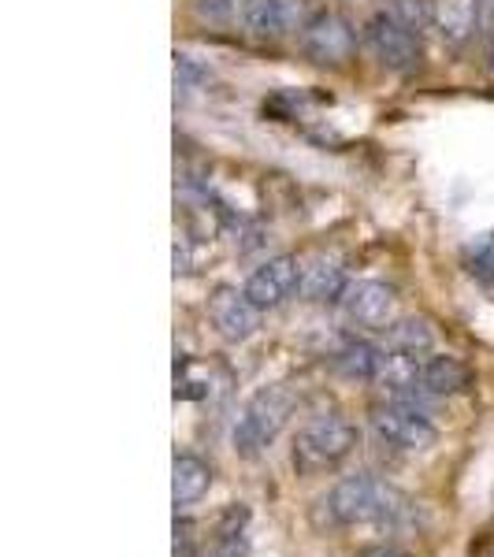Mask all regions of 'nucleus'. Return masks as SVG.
<instances>
[{
    "instance_id": "obj_1",
    "label": "nucleus",
    "mask_w": 494,
    "mask_h": 557,
    "mask_svg": "<svg viewBox=\"0 0 494 557\" xmlns=\"http://www.w3.org/2000/svg\"><path fill=\"white\" fill-rule=\"evenodd\" d=\"M409 517V502L402 494L379 483L376 476H346L316 502V520L327 528H353V524H398Z\"/></svg>"
},
{
    "instance_id": "obj_2",
    "label": "nucleus",
    "mask_w": 494,
    "mask_h": 557,
    "mask_svg": "<svg viewBox=\"0 0 494 557\" xmlns=\"http://www.w3.org/2000/svg\"><path fill=\"white\" fill-rule=\"evenodd\" d=\"M294 405H298V398L286 383L260 387L246 402V409L238 413V420H234V450H238V457L253 461V457L264 454L279 439V431L286 428Z\"/></svg>"
},
{
    "instance_id": "obj_3",
    "label": "nucleus",
    "mask_w": 494,
    "mask_h": 557,
    "mask_svg": "<svg viewBox=\"0 0 494 557\" xmlns=\"http://www.w3.org/2000/svg\"><path fill=\"white\" fill-rule=\"evenodd\" d=\"M353 446H357V428L346 416H312L309 424L298 431V439H294V468L305 472V476L327 472V468L342 465L353 454Z\"/></svg>"
},
{
    "instance_id": "obj_4",
    "label": "nucleus",
    "mask_w": 494,
    "mask_h": 557,
    "mask_svg": "<svg viewBox=\"0 0 494 557\" xmlns=\"http://www.w3.org/2000/svg\"><path fill=\"white\" fill-rule=\"evenodd\" d=\"M372 428L387 446L402 450V454H424L439 442V431L431 424L428 416L420 409H409V405L387 402L372 409Z\"/></svg>"
},
{
    "instance_id": "obj_5",
    "label": "nucleus",
    "mask_w": 494,
    "mask_h": 557,
    "mask_svg": "<svg viewBox=\"0 0 494 557\" xmlns=\"http://www.w3.org/2000/svg\"><path fill=\"white\" fill-rule=\"evenodd\" d=\"M364 41L368 49L376 52V60L387 71H413L416 60H420V41H416V30L405 26L394 12H376L368 23H364Z\"/></svg>"
},
{
    "instance_id": "obj_6",
    "label": "nucleus",
    "mask_w": 494,
    "mask_h": 557,
    "mask_svg": "<svg viewBox=\"0 0 494 557\" xmlns=\"http://www.w3.org/2000/svg\"><path fill=\"white\" fill-rule=\"evenodd\" d=\"M301 52L316 64H342L353 52V26L338 12H312L298 30Z\"/></svg>"
},
{
    "instance_id": "obj_7",
    "label": "nucleus",
    "mask_w": 494,
    "mask_h": 557,
    "mask_svg": "<svg viewBox=\"0 0 494 557\" xmlns=\"http://www.w3.org/2000/svg\"><path fill=\"white\" fill-rule=\"evenodd\" d=\"M208 320L220 331V338H227V342H246V338L257 335L260 309L249 301L246 290L220 286V290L208 298Z\"/></svg>"
},
{
    "instance_id": "obj_8",
    "label": "nucleus",
    "mask_w": 494,
    "mask_h": 557,
    "mask_svg": "<svg viewBox=\"0 0 494 557\" xmlns=\"http://www.w3.org/2000/svg\"><path fill=\"white\" fill-rule=\"evenodd\" d=\"M298 283H301L298 257H272V260H264L257 272L249 275L242 290H246L249 301L264 312V309H279V305H283V301L298 290Z\"/></svg>"
},
{
    "instance_id": "obj_9",
    "label": "nucleus",
    "mask_w": 494,
    "mask_h": 557,
    "mask_svg": "<svg viewBox=\"0 0 494 557\" xmlns=\"http://www.w3.org/2000/svg\"><path fill=\"white\" fill-rule=\"evenodd\" d=\"M309 19L305 12V0H249L246 15H242V26H246L253 38H286L301 30Z\"/></svg>"
},
{
    "instance_id": "obj_10",
    "label": "nucleus",
    "mask_w": 494,
    "mask_h": 557,
    "mask_svg": "<svg viewBox=\"0 0 494 557\" xmlns=\"http://www.w3.org/2000/svg\"><path fill=\"white\" fill-rule=\"evenodd\" d=\"M342 312L346 320L357 327H383L390 324V312H394V290L376 279H357V283L346 286L342 294Z\"/></svg>"
},
{
    "instance_id": "obj_11",
    "label": "nucleus",
    "mask_w": 494,
    "mask_h": 557,
    "mask_svg": "<svg viewBox=\"0 0 494 557\" xmlns=\"http://www.w3.org/2000/svg\"><path fill=\"white\" fill-rule=\"evenodd\" d=\"M483 0H435V19L431 26L439 30L446 45H465L480 30Z\"/></svg>"
},
{
    "instance_id": "obj_12",
    "label": "nucleus",
    "mask_w": 494,
    "mask_h": 557,
    "mask_svg": "<svg viewBox=\"0 0 494 557\" xmlns=\"http://www.w3.org/2000/svg\"><path fill=\"white\" fill-rule=\"evenodd\" d=\"M346 286H350V279H346V272H342V264H338L335 257H312L309 264H301V298L305 301H342V294H346Z\"/></svg>"
},
{
    "instance_id": "obj_13",
    "label": "nucleus",
    "mask_w": 494,
    "mask_h": 557,
    "mask_svg": "<svg viewBox=\"0 0 494 557\" xmlns=\"http://www.w3.org/2000/svg\"><path fill=\"white\" fill-rule=\"evenodd\" d=\"M212 487V468L194 454H179L171 465V502L175 506H194Z\"/></svg>"
},
{
    "instance_id": "obj_14",
    "label": "nucleus",
    "mask_w": 494,
    "mask_h": 557,
    "mask_svg": "<svg viewBox=\"0 0 494 557\" xmlns=\"http://www.w3.org/2000/svg\"><path fill=\"white\" fill-rule=\"evenodd\" d=\"M468 368L457 357H424L420 361V379L416 387L431 394V398H450V394H461L468 387Z\"/></svg>"
},
{
    "instance_id": "obj_15",
    "label": "nucleus",
    "mask_w": 494,
    "mask_h": 557,
    "mask_svg": "<svg viewBox=\"0 0 494 557\" xmlns=\"http://www.w3.org/2000/svg\"><path fill=\"white\" fill-rule=\"evenodd\" d=\"M431 346H435V331H431L428 320H420V316H402V320L387 324V350L409 353V357H424Z\"/></svg>"
},
{
    "instance_id": "obj_16",
    "label": "nucleus",
    "mask_w": 494,
    "mask_h": 557,
    "mask_svg": "<svg viewBox=\"0 0 494 557\" xmlns=\"http://www.w3.org/2000/svg\"><path fill=\"white\" fill-rule=\"evenodd\" d=\"M383 357H387V350H379L372 342H350L346 350H338L335 368L346 379H372V383H376Z\"/></svg>"
},
{
    "instance_id": "obj_17",
    "label": "nucleus",
    "mask_w": 494,
    "mask_h": 557,
    "mask_svg": "<svg viewBox=\"0 0 494 557\" xmlns=\"http://www.w3.org/2000/svg\"><path fill=\"white\" fill-rule=\"evenodd\" d=\"M249 8V0H194V12L205 23H234L242 19Z\"/></svg>"
},
{
    "instance_id": "obj_18",
    "label": "nucleus",
    "mask_w": 494,
    "mask_h": 557,
    "mask_svg": "<svg viewBox=\"0 0 494 557\" xmlns=\"http://www.w3.org/2000/svg\"><path fill=\"white\" fill-rule=\"evenodd\" d=\"M390 12L398 15L405 26L420 30L424 23L435 19V0H394V4H390Z\"/></svg>"
},
{
    "instance_id": "obj_19",
    "label": "nucleus",
    "mask_w": 494,
    "mask_h": 557,
    "mask_svg": "<svg viewBox=\"0 0 494 557\" xmlns=\"http://www.w3.org/2000/svg\"><path fill=\"white\" fill-rule=\"evenodd\" d=\"M208 78H212L208 67H201L194 56H186V52H175V86L194 90V86H205Z\"/></svg>"
},
{
    "instance_id": "obj_20",
    "label": "nucleus",
    "mask_w": 494,
    "mask_h": 557,
    "mask_svg": "<svg viewBox=\"0 0 494 557\" xmlns=\"http://www.w3.org/2000/svg\"><path fill=\"white\" fill-rule=\"evenodd\" d=\"M357 557H413V554H405L402 546L379 543V546H364V550H357Z\"/></svg>"
}]
</instances>
